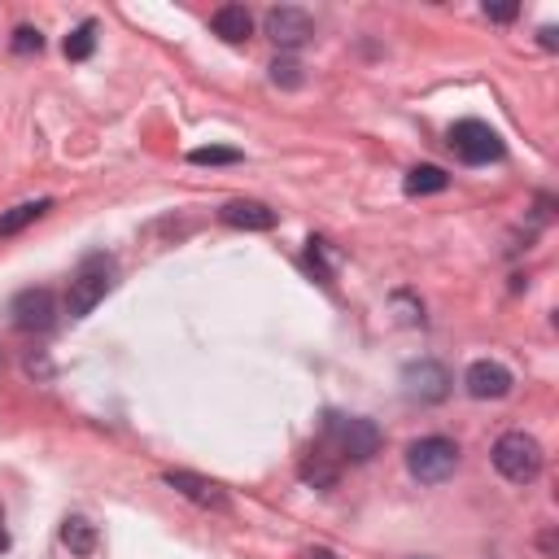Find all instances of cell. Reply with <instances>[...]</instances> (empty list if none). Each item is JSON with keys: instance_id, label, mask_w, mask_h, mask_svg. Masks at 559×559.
Segmentation results:
<instances>
[{"instance_id": "30bf717a", "label": "cell", "mask_w": 559, "mask_h": 559, "mask_svg": "<svg viewBox=\"0 0 559 559\" xmlns=\"http://www.w3.org/2000/svg\"><path fill=\"white\" fill-rule=\"evenodd\" d=\"M210 26H214V35H218L223 44H245V39L253 35V17H249L245 4H223V9H214Z\"/></svg>"}, {"instance_id": "8992f818", "label": "cell", "mask_w": 559, "mask_h": 559, "mask_svg": "<svg viewBox=\"0 0 559 559\" xmlns=\"http://www.w3.org/2000/svg\"><path fill=\"white\" fill-rule=\"evenodd\" d=\"M9 314H13L17 332H48L57 323V297H52V288H22L9 301Z\"/></svg>"}, {"instance_id": "3957f363", "label": "cell", "mask_w": 559, "mask_h": 559, "mask_svg": "<svg viewBox=\"0 0 559 559\" xmlns=\"http://www.w3.org/2000/svg\"><path fill=\"white\" fill-rule=\"evenodd\" d=\"M459 467V445L450 437H419L406 445V472L419 485H441Z\"/></svg>"}, {"instance_id": "9c48e42d", "label": "cell", "mask_w": 559, "mask_h": 559, "mask_svg": "<svg viewBox=\"0 0 559 559\" xmlns=\"http://www.w3.org/2000/svg\"><path fill=\"white\" fill-rule=\"evenodd\" d=\"M463 384H467V393H472L476 402H489V397H507L515 380H511V371H507L502 362H493V358H480V362H472V367H467Z\"/></svg>"}, {"instance_id": "52a82bcc", "label": "cell", "mask_w": 559, "mask_h": 559, "mask_svg": "<svg viewBox=\"0 0 559 559\" xmlns=\"http://www.w3.org/2000/svg\"><path fill=\"white\" fill-rule=\"evenodd\" d=\"M402 393L411 402H441L450 393V371L432 358H419V362L402 367Z\"/></svg>"}, {"instance_id": "6da1fadb", "label": "cell", "mask_w": 559, "mask_h": 559, "mask_svg": "<svg viewBox=\"0 0 559 559\" xmlns=\"http://www.w3.org/2000/svg\"><path fill=\"white\" fill-rule=\"evenodd\" d=\"M114 275H118V266H114L109 253H87V258L74 266V275H70L66 314H70V319H87V314L105 301V293L114 288Z\"/></svg>"}, {"instance_id": "2e32d148", "label": "cell", "mask_w": 559, "mask_h": 559, "mask_svg": "<svg viewBox=\"0 0 559 559\" xmlns=\"http://www.w3.org/2000/svg\"><path fill=\"white\" fill-rule=\"evenodd\" d=\"M92 48H96V22L87 17V22H79V26L66 35V57H70V61H87Z\"/></svg>"}, {"instance_id": "ffe728a7", "label": "cell", "mask_w": 559, "mask_h": 559, "mask_svg": "<svg viewBox=\"0 0 559 559\" xmlns=\"http://www.w3.org/2000/svg\"><path fill=\"white\" fill-rule=\"evenodd\" d=\"M485 17H493V22H511V17H515V4H498V9L485 4Z\"/></svg>"}, {"instance_id": "7402d4cb", "label": "cell", "mask_w": 559, "mask_h": 559, "mask_svg": "<svg viewBox=\"0 0 559 559\" xmlns=\"http://www.w3.org/2000/svg\"><path fill=\"white\" fill-rule=\"evenodd\" d=\"M0 550H9V528H4V515H0Z\"/></svg>"}, {"instance_id": "ac0fdd59", "label": "cell", "mask_w": 559, "mask_h": 559, "mask_svg": "<svg viewBox=\"0 0 559 559\" xmlns=\"http://www.w3.org/2000/svg\"><path fill=\"white\" fill-rule=\"evenodd\" d=\"M188 162H197V166H223V162H240V153L236 148H192Z\"/></svg>"}, {"instance_id": "e0dca14e", "label": "cell", "mask_w": 559, "mask_h": 559, "mask_svg": "<svg viewBox=\"0 0 559 559\" xmlns=\"http://www.w3.org/2000/svg\"><path fill=\"white\" fill-rule=\"evenodd\" d=\"M271 83L275 87H301V66L293 57H275L271 61Z\"/></svg>"}, {"instance_id": "7c38bea8", "label": "cell", "mask_w": 559, "mask_h": 559, "mask_svg": "<svg viewBox=\"0 0 559 559\" xmlns=\"http://www.w3.org/2000/svg\"><path fill=\"white\" fill-rule=\"evenodd\" d=\"M166 485L179 489V493H188V498L201 502V507H223V489H218L214 480L192 476V472H166Z\"/></svg>"}, {"instance_id": "8fae6325", "label": "cell", "mask_w": 559, "mask_h": 559, "mask_svg": "<svg viewBox=\"0 0 559 559\" xmlns=\"http://www.w3.org/2000/svg\"><path fill=\"white\" fill-rule=\"evenodd\" d=\"M218 218H223L227 227H245V231H266V227H275V210H266L262 201H231V205L218 210Z\"/></svg>"}, {"instance_id": "ba28073f", "label": "cell", "mask_w": 559, "mask_h": 559, "mask_svg": "<svg viewBox=\"0 0 559 559\" xmlns=\"http://www.w3.org/2000/svg\"><path fill=\"white\" fill-rule=\"evenodd\" d=\"M266 35H271L280 48H301V44L314 35V22H310L306 9H297V4H280V9L266 13Z\"/></svg>"}, {"instance_id": "44dd1931", "label": "cell", "mask_w": 559, "mask_h": 559, "mask_svg": "<svg viewBox=\"0 0 559 559\" xmlns=\"http://www.w3.org/2000/svg\"><path fill=\"white\" fill-rule=\"evenodd\" d=\"M306 559H336V555H332V550H323V546H319V550H310V555H306Z\"/></svg>"}, {"instance_id": "5b68a950", "label": "cell", "mask_w": 559, "mask_h": 559, "mask_svg": "<svg viewBox=\"0 0 559 559\" xmlns=\"http://www.w3.org/2000/svg\"><path fill=\"white\" fill-rule=\"evenodd\" d=\"M450 148L467 162V166H485V162H498L502 157V135L480 122V118H463L450 127Z\"/></svg>"}, {"instance_id": "7a4b0ae2", "label": "cell", "mask_w": 559, "mask_h": 559, "mask_svg": "<svg viewBox=\"0 0 559 559\" xmlns=\"http://www.w3.org/2000/svg\"><path fill=\"white\" fill-rule=\"evenodd\" d=\"M323 437L349 463H367L380 450V428L371 419H362V415H336V411H328L323 415Z\"/></svg>"}, {"instance_id": "277c9868", "label": "cell", "mask_w": 559, "mask_h": 559, "mask_svg": "<svg viewBox=\"0 0 559 559\" xmlns=\"http://www.w3.org/2000/svg\"><path fill=\"white\" fill-rule=\"evenodd\" d=\"M493 467L511 480V485H528L542 472V445L528 432H502L493 441Z\"/></svg>"}, {"instance_id": "9a60e30c", "label": "cell", "mask_w": 559, "mask_h": 559, "mask_svg": "<svg viewBox=\"0 0 559 559\" xmlns=\"http://www.w3.org/2000/svg\"><path fill=\"white\" fill-rule=\"evenodd\" d=\"M450 183V175L441 170V166H415L411 175H406V192L411 197H428V192H441Z\"/></svg>"}, {"instance_id": "4fadbf2b", "label": "cell", "mask_w": 559, "mask_h": 559, "mask_svg": "<svg viewBox=\"0 0 559 559\" xmlns=\"http://www.w3.org/2000/svg\"><path fill=\"white\" fill-rule=\"evenodd\" d=\"M96 524L92 520H83V515H70L66 524H61V546L70 550V555H92L96 550Z\"/></svg>"}, {"instance_id": "d6986e66", "label": "cell", "mask_w": 559, "mask_h": 559, "mask_svg": "<svg viewBox=\"0 0 559 559\" xmlns=\"http://www.w3.org/2000/svg\"><path fill=\"white\" fill-rule=\"evenodd\" d=\"M44 48V35L35 26H17L13 31V52H39Z\"/></svg>"}, {"instance_id": "5bb4252c", "label": "cell", "mask_w": 559, "mask_h": 559, "mask_svg": "<svg viewBox=\"0 0 559 559\" xmlns=\"http://www.w3.org/2000/svg\"><path fill=\"white\" fill-rule=\"evenodd\" d=\"M48 210H52V201H22V205H13L9 214H0V236H13V231H22L26 223L44 218Z\"/></svg>"}]
</instances>
